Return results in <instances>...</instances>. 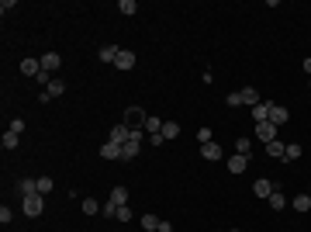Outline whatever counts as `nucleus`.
<instances>
[{
    "instance_id": "nucleus-1",
    "label": "nucleus",
    "mask_w": 311,
    "mask_h": 232,
    "mask_svg": "<svg viewBox=\"0 0 311 232\" xmlns=\"http://www.w3.org/2000/svg\"><path fill=\"white\" fill-rule=\"evenodd\" d=\"M21 212L28 215V218H38L45 212V197L42 194H28V197H21Z\"/></svg>"
},
{
    "instance_id": "nucleus-2",
    "label": "nucleus",
    "mask_w": 311,
    "mask_h": 232,
    "mask_svg": "<svg viewBox=\"0 0 311 232\" xmlns=\"http://www.w3.org/2000/svg\"><path fill=\"white\" fill-rule=\"evenodd\" d=\"M145 108H138V104H132V108H125V125L128 128H145Z\"/></svg>"
},
{
    "instance_id": "nucleus-3",
    "label": "nucleus",
    "mask_w": 311,
    "mask_h": 232,
    "mask_svg": "<svg viewBox=\"0 0 311 232\" xmlns=\"http://www.w3.org/2000/svg\"><path fill=\"white\" fill-rule=\"evenodd\" d=\"M62 94H66V80H52V83L38 94V101H42V104H49L52 97H62Z\"/></svg>"
},
{
    "instance_id": "nucleus-4",
    "label": "nucleus",
    "mask_w": 311,
    "mask_h": 232,
    "mask_svg": "<svg viewBox=\"0 0 311 232\" xmlns=\"http://www.w3.org/2000/svg\"><path fill=\"white\" fill-rule=\"evenodd\" d=\"M256 139H259V142H273V139H277V125H273V121H259V125H256Z\"/></svg>"
},
{
    "instance_id": "nucleus-5",
    "label": "nucleus",
    "mask_w": 311,
    "mask_h": 232,
    "mask_svg": "<svg viewBox=\"0 0 311 232\" xmlns=\"http://www.w3.org/2000/svg\"><path fill=\"white\" fill-rule=\"evenodd\" d=\"M111 142H118V146H125V142H128V139H132V128H128V125H125V121H118L114 128H111Z\"/></svg>"
},
{
    "instance_id": "nucleus-6",
    "label": "nucleus",
    "mask_w": 311,
    "mask_h": 232,
    "mask_svg": "<svg viewBox=\"0 0 311 232\" xmlns=\"http://www.w3.org/2000/svg\"><path fill=\"white\" fill-rule=\"evenodd\" d=\"M114 66L118 70H135V52H132V49H118Z\"/></svg>"
},
{
    "instance_id": "nucleus-7",
    "label": "nucleus",
    "mask_w": 311,
    "mask_h": 232,
    "mask_svg": "<svg viewBox=\"0 0 311 232\" xmlns=\"http://www.w3.org/2000/svg\"><path fill=\"white\" fill-rule=\"evenodd\" d=\"M270 111H273V101H259L253 108V121L259 125V121H270Z\"/></svg>"
},
{
    "instance_id": "nucleus-8",
    "label": "nucleus",
    "mask_w": 311,
    "mask_h": 232,
    "mask_svg": "<svg viewBox=\"0 0 311 232\" xmlns=\"http://www.w3.org/2000/svg\"><path fill=\"white\" fill-rule=\"evenodd\" d=\"M273 191H277V187H273V180H266V177H256V184H253V194H256V197H270Z\"/></svg>"
},
{
    "instance_id": "nucleus-9",
    "label": "nucleus",
    "mask_w": 311,
    "mask_h": 232,
    "mask_svg": "<svg viewBox=\"0 0 311 232\" xmlns=\"http://www.w3.org/2000/svg\"><path fill=\"white\" fill-rule=\"evenodd\" d=\"M246 167H249V156H239V153L228 156V174H246Z\"/></svg>"
},
{
    "instance_id": "nucleus-10",
    "label": "nucleus",
    "mask_w": 311,
    "mask_h": 232,
    "mask_svg": "<svg viewBox=\"0 0 311 232\" xmlns=\"http://www.w3.org/2000/svg\"><path fill=\"white\" fill-rule=\"evenodd\" d=\"M18 194H21V197L38 194V180H35V177H21V180H18Z\"/></svg>"
},
{
    "instance_id": "nucleus-11",
    "label": "nucleus",
    "mask_w": 311,
    "mask_h": 232,
    "mask_svg": "<svg viewBox=\"0 0 311 232\" xmlns=\"http://www.w3.org/2000/svg\"><path fill=\"white\" fill-rule=\"evenodd\" d=\"M239 101H242L246 108H256V104L263 101V97L256 94V87H242V90H239Z\"/></svg>"
},
{
    "instance_id": "nucleus-12",
    "label": "nucleus",
    "mask_w": 311,
    "mask_h": 232,
    "mask_svg": "<svg viewBox=\"0 0 311 232\" xmlns=\"http://www.w3.org/2000/svg\"><path fill=\"white\" fill-rule=\"evenodd\" d=\"M201 156H204L208 163H214V159H221V156H225V149H221L218 142H208V146H201Z\"/></svg>"
},
{
    "instance_id": "nucleus-13",
    "label": "nucleus",
    "mask_w": 311,
    "mask_h": 232,
    "mask_svg": "<svg viewBox=\"0 0 311 232\" xmlns=\"http://www.w3.org/2000/svg\"><path fill=\"white\" fill-rule=\"evenodd\" d=\"M21 73H24V77H38L42 73V59H21Z\"/></svg>"
},
{
    "instance_id": "nucleus-14",
    "label": "nucleus",
    "mask_w": 311,
    "mask_h": 232,
    "mask_svg": "<svg viewBox=\"0 0 311 232\" xmlns=\"http://www.w3.org/2000/svg\"><path fill=\"white\" fill-rule=\"evenodd\" d=\"M59 62H62V59H59V52H45V56H42V70H45V73H56Z\"/></svg>"
},
{
    "instance_id": "nucleus-15",
    "label": "nucleus",
    "mask_w": 311,
    "mask_h": 232,
    "mask_svg": "<svg viewBox=\"0 0 311 232\" xmlns=\"http://www.w3.org/2000/svg\"><path fill=\"white\" fill-rule=\"evenodd\" d=\"M100 156H104V159H121V146H118V142H111V139H107V142L100 146Z\"/></svg>"
},
{
    "instance_id": "nucleus-16",
    "label": "nucleus",
    "mask_w": 311,
    "mask_h": 232,
    "mask_svg": "<svg viewBox=\"0 0 311 232\" xmlns=\"http://www.w3.org/2000/svg\"><path fill=\"white\" fill-rule=\"evenodd\" d=\"M97 59H100V62H111V66H114V59H118V45H100V49H97Z\"/></svg>"
},
{
    "instance_id": "nucleus-17",
    "label": "nucleus",
    "mask_w": 311,
    "mask_h": 232,
    "mask_svg": "<svg viewBox=\"0 0 311 232\" xmlns=\"http://www.w3.org/2000/svg\"><path fill=\"white\" fill-rule=\"evenodd\" d=\"M287 108H280V104H273V111H270V121L273 125H277V128H280V125H287Z\"/></svg>"
},
{
    "instance_id": "nucleus-18",
    "label": "nucleus",
    "mask_w": 311,
    "mask_h": 232,
    "mask_svg": "<svg viewBox=\"0 0 311 232\" xmlns=\"http://www.w3.org/2000/svg\"><path fill=\"white\" fill-rule=\"evenodd\" d=\"M235 153H239V156H253V139H249V136L235 139Z\"/></svg>"
},
{
    "instance_id": "nucleus-19",
    "label": "nucleus",
    "mask_w": 311,
    "mask_h": 232,
    "mask_svg": "<svg viewBox=\"0 0 311 232\" xmlns=\"http://www.w3.org/2000/svg\"><path fill=\"white\" fill-rule=\"evenodd\" d=\"M266 201H270V208H273V212H284V205H291V201L284 197V191H273L270 197H266Z\"/></svg>"
},
{
    "instance_id": "nucleus-20",
    "label": "nucleus",
    "mask_w": 311,
    "mask_h": 232,
    "mask_svg": "<svg viewBox=\"0 0 311 232\" xmlns=\"http://www.w3.org/2000/svg\"><path fill=\"white\" fill-rule=\"evenodd\" d=\"M291 208L294 212H311V194H297L291 201Z\"/></svg>"
},
{
    "instance_id": "nucleus-21",
    "label": "nucleus",
    "mask_w": 311,
    "mask_h": 232,
    "mask_svg": "<svg viewBox=\"0 0 311 232\" xmlns=\"http://www.w3.org/2000/svg\"><path fill=\"white\" fill-rule=\"evenodd\" d=\"M159 136L166 139V142H173V139L180 136V125H176V121H163V132H159Z\"/></svg>"
},
{
    "instance_id": "nucleus-22",
    "label": "nucleus",
    "mask_w": 311,
    "mask_h": 232,
    "mask_svg": "<svg viewBox=\"0 0 311 232\" xmlns=\"http://www.w3.org/2000/svg\"><path fill=\"white\" fill-rule=\"evenodd\" d=\"M107 201H114V205H128V187H121V184L111 187V197H107Z\"/></svg>"
},
{
    "instance_id": "nucleus-23",
    "label": "nucleus",
    "mask_w": 311,
    "mask_h": 232,
    "mask_svg": "<svg viewBox=\"0 0 311 232\" xmlns=\"http://www.w3.org/2000/svg\"><path fill=\"white\" fill-rule=\"evenodd\" d=\"M145 132H149V136H159V132H163V118L149 115V118H145Z\"/></svg>"
},
{
    "instance_id": "nucleus-24",
    "label": "nucleus",
    "mask_w": 311,
    "mask_h": 232,
    "mask_svg": "<svg viewBox=\"0 0 311 232\" xmlns=\"http://www.w3.org/2000/svg\"><path fill=\"white\" fill-rule=\"evenodd\" d=\"M284 149H287V146H284L280 139H273V142H266V153H270L273 159H284Z\"/></svg>"
},
{
    "instance_id": "nucleus-25",
    "label": "nucleus",
    "mask_w": 311,
    "mask_h": 232,
    "mask_svg": "<svg viewBox=\"0 0 311 232\" xmlns=\"http://www.w3.org/2000/svg\"><path fill=\"white\" fill-rule=\"evenodd\" d=\"M301 153H304V149H301L297 142H287V149H284V159H287V163H294V159H301Z\"/></svg>"
},
{
    "instance_id": "nucleus-26",
    "label": "nucleus",
    "mask_w": 311,
    "mask_h": 232,
    "mask_svg": "<svg viewBox=\"0 0 311 232\" xmlns=\"http://www.w3.org/2000/svg\"><path fill=\"white\" fill-rule=\"evenodd\" d=\"M80 208H83V215H97L104 205H100V201H94V197H83V205H80Z\"/></svg>"
},
{
    "instance_id": "nucleus-27",
    "label": "nucleus",
    "mask_w": 311,
    "mask_h": 232,
    "mask_svg": "<svg viewBox=\"0 0 311 232\" xmlns=\"http://www.w3.org/2000/svg\"><path fill=\"white\" fill-rule=\"evenodd\" d=\"M18 142H21V136H18V132H11V128L4 132V149H18Z\"/></svg>"
},
{
    "instance_id": "nucleus-28",
    "label": "nucleus",
    "mask_w": 311,
    "mask_h": 232,
    "mask_svg": "<svg viewBox=\"0 0 311 232\" xmlns=\"http://www.w3.org/2000/svg\"><path fill=\"white\" fill-rule=\"evenodd\" d=\"M35 180H38V194H42V197L56 187V180H52V177H35Z\"/></svg>"
},
{
    "instance_id": "nucleus-29",
    "label": "nucleus",
    "mask_w": 311,
    "mask_h": 232,
    "mask_svg": "<svg viewBox=\"0 0 311 232\" xmlns=\"http://www.w3.org/2000/svg\"><path fill=\"white\" fill-rule=\"evenodd\" d=\"M159 229V218L156 215H142V232H156Z\"/></svg>"
},
{
    "instance_id": "nucleus-30",
    "label": "nucleus",
    "mask_w": 311,
    "mask_h": 232,
    "mask_svg": "<svg viewBox=\"0 0 311 232\" xmlns=\"http://www.w3.org/2000/svg\"><path fill=\"white\" fill-rule=\"evenodd\" d=\"M118 11H121L125 18H132V14L138 11V4H135V0H121V4H118Z\"/></svg>"
},
{
    "instance_id": "nucleus-31",
    "label": "nucleus",
    "mask_w": 311,
    "mask_h": 232,
    "mask_svg": "<svg viewBox=\"0 0 311 232\" xmlns=\"http://www.w3.org/2000/svg\"><path fill=\"white\" fill-rule=\"evenodd\" d=\"M118 222H132V218H135V212H132V208H128V205H121V208H118V215H114Z\"/></svg>"
},
{
    "instance_id": "nucleus-32",
    "label": "nucleus",
    "mask_w": 311,
    "mask_h": 232,
    "mask_svg": "<svg viewBox=\"0 0 311 232\" xmlns=\"http://www.w3.org/2000/svg\"><path fill=\"white\" fill-rule=\"evenodd\" d=\"M197 142H201V146L214 142V139H211V128H204V125H201V128H197Z\"/></svg>"
},
{
    "instance_id": "nucleus-33",
    "label": "nucleus",
    "mask_w": 311,
    "mask_h": 232,
    "mask_svg": "<svg viewBox=\"0 0 311 232\" xmlns=\"http://www.w3.org/2000/svg\"><path fill=\"white\" fill-rule=\"evenodd\" d=\"M7 128H11V132H24V118H11V125H7Z\"/></svg>"
},
{
    "instance_id": "nucleus-34",
    "label": "nucleus",
    "mask_w": 311,
    "mask_h": 232,
    "mask_svg": "<svg viewBox=\"0 0 311 232\" xmlns=\"http://www.w3.org/2000/svg\"><path fill=\"white\" fill-rule=\"evenodd\" d=\"M225 104H228V108H242V101H239V90H235V94H228V97H225Z\"/></svg>"
},
{
    "instance_id": "nucleus-35",
    "label": "nucleus",
    "mask_w": 311,
    "mask_h": 232,
    "mask_svg": "<svg viewBox=\"0 0 311 232\" xmlns=\"http://www.w3.org/2000/svg\"><path fill=\"white\" fill-rule=\"evenodd\" d=\"M11 218H14V212H11V208H7V205H4V208H0V222H4V225H7V222H11Z\"/></svg>"
},
{
    "instance_id": "nucleus-36",
    "label": "nucleus",
    "mask_w": 311,
    "mask_h": 232,
    "mask_svg": "<svg viewBox=\"0 0 311 232\" xmlns=\"http://www.w3.org/2000/svg\"><path fill=\"white\" fill-rule=\"evenodd\" d=\"M156 232H173V225H170L166 218H159V229H156Z\"/></svg>"
},
{
    "instance_id": "nucleus-37",
    "label": "nucleus",
    "mask_w": 311,
    "mask_h": 232,
    "mask_svg": "<svg viewBox=\"0 0 311 232\" xmlns=\"http://www.w3.org/2000/svg\"><path fill=\"white\" fill-rule=\"evenodd\" d=\"M301 66H304V73H308V77H311V56L304 59V62H301Z\"/></svg>"
},
{
    "instance_id": "nucleus-38",
    "label": "nucleus",
    "mask_w": 311,
    "mask_h": 232,
    "mask_svg": "<svg viewBox=\"0 0 311 232\" xmlns=\"http://www.w3.org/2000/svg\"><path fill=\"white\" fill-rule=\"evenodd\" d=\"M228 232H239V229H228Z\"/></svg>"
},
{
    "instance_id": "nucleus-39",
    "label": "nucleus",
    "mask_w": 311,
    "mask_h": 232,
    "mask_svg": "<svg viewBox=\"0 0 311 232\" xmlns=\"http://www.w3.org/2000/svg\"><path fill=\"white\" fill-rule=\"evenodd\" d=\"M308 194H311V191H308Z\"/></svg>"
}]
</instances>
